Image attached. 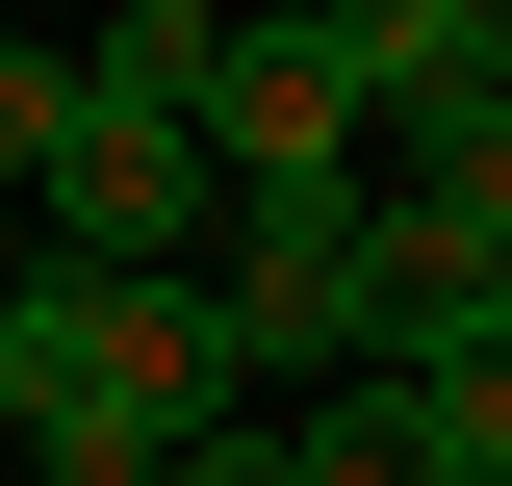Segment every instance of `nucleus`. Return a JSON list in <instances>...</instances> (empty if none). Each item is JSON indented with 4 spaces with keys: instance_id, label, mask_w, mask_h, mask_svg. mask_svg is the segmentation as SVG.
<instances>
[{
    "instance_id": "obj_9",
    "label": "nucleus",
    "mask_w": 512,
    "mask_h": 486,
    "mask_svg": "<svg viewBox=\"0 0 512 486\" xmlns=\"http://www.w3.org/2000/svg\"><path fill=\"white\" fill-rule=\"evenodd\" d=\"M26 282H52V231H26V205H0V307H26Z\"/></svg>"
},
{
    "instance_id": "obj_6",
    "label": "nucleus",
    "mask_w": 512,
    "mask_h": 486,
    "mask_svg": "<svg viewBox=\"0 0 512 486\" xmlns=\"http://www.w3.org/2000/svg\"><path fill=\"white\" fill-rule=\"evenodd\" d=\"M410 486H512V359H436V384H410Z\"/></svg>"
},
{
    "instance_id": "obj_2",
    "label": "nucleus",
    "mask_w": 512,
    "mask_h": 486,
    "mask_svg": "<svg viewBox=\"0 0 512 486\" xmlns=\"http://www.w3.org/2000/svg\"><path fill=\"white\" fill-rule=\"evenodd\" d=\"M359 180L333 205H231L205 231V359H231V410H308V384H359Z\"/></svg>"
},
{
    "instance_id": "obj_3",
    "label": "nucleus",
    "mask_w": 512,
    "mask_h": 486,
    "mask_svg": "<svg viewBox=\"0 0 512 486\" xmlns=\"http://www.w3.org/2000/svg\"><path fill=\"white\" fill-rule=\"evenodd\" d=\"M359 384H436V359H512V231L487 205H359Z\"/></svg>"
},
{
    "instance_id": "obj_7",
    "label": "nucleus",
    "mask_w": 512,
    "mask_h": 486,
    "mask_svg": "<svg viewBox=\"0 0 512 486\" xmlns=\"http://www.w3.org/2000/svg\"><path fill=\"white\" fill-rule=\"evenodd\" d=\"M52 128H77V52H0V205H52Z\"/></svg>"
},
{
    "instance_id": "obj_1",
    "label": "nucleus",
    "mask_w": 512,
    "mask_h": 486,
    "mask_svg": "<svg viewBox=\"0 0 512 486\" xmlns=\"http://www.w3.org/2000/svg\"><path fill=\"white\" fill-rule=\"evenodd\" d=\"M154 435V461H205V435H231V359H205V282H26L0 307V435Z\"/></svg>"
},
{
    "instance_id": "obj_5",
    "label": "nucleus",
    "mask_w": 512,
    "mask_h": 486,
    "mask_svg": "<svg viewBox=\"0 0 512 486\" xmlns=\"http://www.w3.org/2000/svg\"><path fill=\"white\" fill-rule=\"evenodd\" d=\"M77 77H103V103H180V128H205V77H231V0H128Z\"/></svg>"
},
{
    "instance_id": "obj_8",
    "label": "nucleus",
    "mask_w": 512,
    "mask_h": 486,
    "mask_svg": "<svg viewBox=\"0 0 512 486\" xmlns=\"http://www.w3.org/2000/svg\"><path fill=\"white\" fill-rule=\"evenodd\" d=\"M180 486H308V435H282V410H231V435H205Z\"/></svg>"
},
{
    "instance_id": "obj_4",
    "label": "nucleus",
    "mask_w": 512,
    "mask_h": 486,
    "mask_svg": "<svg viewBox=\"0 0 512 486\" xmlns=\"http://www.w3.org/2000/svg\"><path fill=\"white\" fill-rule=\"evenodd\" d=\"M205 180H231V205H333V180H359V77H333V0L231 26V77H205Z\"/></svg>"
}]
</instances>
